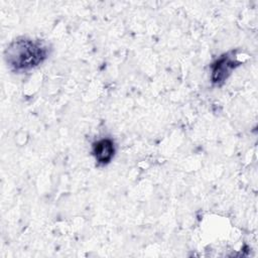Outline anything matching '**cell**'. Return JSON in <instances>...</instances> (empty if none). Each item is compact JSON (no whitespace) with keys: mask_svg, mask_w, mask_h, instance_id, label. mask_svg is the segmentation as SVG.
Listing matches in <instances>:
<instances>
[{"mask_svg":"<svg viewBox=\"0 0 258 258\" xmlns=\"http://www.w3.org/2000/svg\"><path fill=\"white\" fill-rule=\"evenodd\" d=\"M47 55V48L40 41L18 39L7 49V61L15 70H28L39 64Z\"/></svg>","mask_w":258,"mask_h":258,"instance_id":"1","label":"cell"},{"mask_svg":"<svg viewBox=\"0 0 258 258\" xmlns=\"http://www.w3.org/2000/svg\"><path fill=\"white\" fill-rule=\"evenodd\" d=\"M115 153L114 142L110 138H103L98 140L93 145V154L98 163L106 164L110 162Z\"/></svg>","mask_w":258,"mask_h":258,"instance_id":"2","label":"cell"},{"mask_svg":"<svg viewBox=\"0 0 258 258\" xmlns=\"http://www.w3.org/2000/svg\"><path fill=\"white\" fill-rule=\"evenodd\" d=\"M235 62L227 54L218 59L213 66L212 81L215 84H220L227 79L231 71L235 68Z\"/></svg>","mask_w":258,"mask_h":258,"instance_id":"3","label":"cell"}]
</instances>
